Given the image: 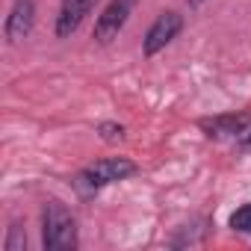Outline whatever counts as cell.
Instances as JSON below:
<instances>
[{
	"instance_id": "1",
	"label": "cell",
	"mask_w": 251,
	"mask_h": 251,
	"mask_svg": "<svg viewBox=\"0 0 251 251\" xmlns=\"http://www.w3.org/2000/svg\"><path fill=\"white\" fill-rule=\"evenodd\" d=\"M77 242V222L71 210L59 201H48L42 210V245L48 251H74Z\"/></svg>"
},
{
	"instance_id": "2",
	"label": "cell",
	"mask_w": 251,
	"mask_h": 251,
	"mask_svg": "<svg viewBox=\"0 0 251 251\" xmlns=\"http://www.w3.org/2000/svg\"><path fill=\"white\" fill-rule=\"evenodd\" d=\"M136 175V163L127 160V157H106V160H98L92 166H86L77 177H74V189L80 195H92L115 180H124V177H130Z\"/></svg>"
},
{
	"instance_id": "3",
	"label": "cell",
	"mask_w": 251,
	"mask_h": 251,
	"mask_svg": "<svg viewBox=\"0 0 251 251\" xmlns=\"http://www.w3.org/2000/svg\"><path fill=\"white\" fill-rule=\"evenodd\" d=\"M133 6H136V0H109L103 15H98V21H95V33H92L95 42L98 45H109L121 33V27L127 24Z\"/></svg>"
},
{
	"instance_id": "4",
	"label": "cell",
	"mask_w": 251,
	"mask_h": 251,
	"mask_svg": "<svg viewBox=\"0 0 251 251\" xmlns=\"http://www.w3.org/2000/svg\"><path fill=\"white\" fill-rule=\"evenodd\" d=\"M180 27H183V15H180V12H175V9L160 12L157 21H154V24L148 27V33H145L142 53H145V56H157V53L180 33Z\"/></svg>"
},
{
	"instance_id": "5",
	"label": "cell",
	"mask_w": 251,
	"mask_h": 251,
	"mask_svg": "<svg viewBox=\"0 0 251 251\" xmlns=\"http://www.w3.org/2000/svg\"><path fill=\"white\" fill-rule=\"evenodd\" d=\"M33 24H36V3H33V0H15L9 15H6V24H3L6 42L9 45L24 42L33 33Z\"/></svg>"
},
{
	"instance_id": "6",
	"label": "cell",
	"mask_w": 251,
	"mask_h": 251,
	"mask_svg": "<svg viewBox=\"0 0 251 251\" xmlns=\"http://www.w3.org/2000/svg\"><path fill=\"white\" fill-rule=\"evenodd\" d=\"M95 3H98V0H62L59 15H56V36L59 39H68L71 33H77V27L95 9Z\"/></svg>"
},
{
	"instance_id": "7",
	"label": "cell",
	"mask_w": 251,
	"mask_h": 251,
	"mask_svg": "<svg viewBox=\"0 0 251 251\" xmlns=\"http://www.w3.org/2000/svg\"><path fill=\"white\" fill-rule=\"evenodd\" d=\"M245 124H248L245 115H219V118L201 121V127L207 130V136L222 139V136H239V133L245 130Z\"/></svg>"
},
{
	"instance_id": "8",
	"label": "cell",
	"mask_w": 251,
	"mask_h": 251,
	"mask_svg": "<svg viewBox=\"0 0 251 251\" xmlns=\"http://www.w3.org/2000/svg\"><path fill=\"white\" fill-rule=\"evenodd\" d=\"M230 227L239 233H251V204H242L230 213Z\"/></svg>"
},
{
	"instance_id": "9",
	"label": "cell",
	"mask_w": 251,
	"mask_h": 251,
	"mask_svg": "<svg viewBox=\"0 0 251 251\" xmlns=\"http://www.w3.org/2000/svg\"><path fill=\"white\" fill-rule=\"evenodd\" d=\"M24 245H27V236H24V227H21L18 222H12V227H9V236H6V242H3V248H6V251H24Z\"/></svg>"
},
{
	"instance_id": "10",
	"label": "cell",
	"mask_w": 251,
	"mask_h": 251,
	"mask_svg": "<svg viewBox=\"0 0 251 251\" xmlns=\"http://www.w3.org/2000/svg\"><path fill=\"white\" fill-rule=\"evenodd\" d=\"M98 133H100L103 142H118V139H124V127H121V124H112V121H103L100 127H98Z\"/></svg>"
},
{
	"instance_id": "11",
	"label": "cell",
	"mask_w": 251,
	"mask_h": 251,
	"mask_svg": "<svg viewBox=\"0 0 251 251\" xmlns=\"http://www.w3.org/2000/svg\"><path fill=\"white\" fill-rule=\"evenodd\" d=\"M204 3V0H189V6H201Z\"/></svg>"
},
{
	"instance_id": "12",
	"label": "cell",
	"mask_w": 251,
	"mask_h": 251,
	"mask_svg": "<svg viewBox=\"0 0 251 251\" xmlns=\"http://www.w3.org/2000/svg\"><path fill=\"white\" fill-rule=\"evenodd\" d=\"M245 142H248V145H251V130H248V136H245Z\"/></svg>"
}]
</instances>
